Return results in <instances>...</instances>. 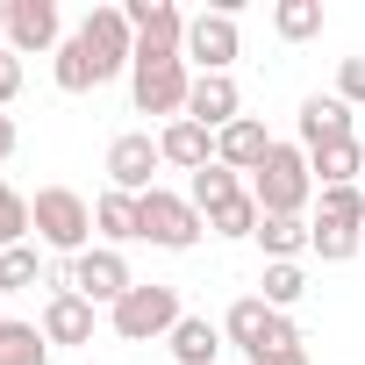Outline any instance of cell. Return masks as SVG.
<instances>
[{
	"label": "cell",
	"mask_w": 365,
	"mask_h": 365,
	"mask_svg": "<svg viewBox=\"0 0 365 365\" xmlns=\"http://www.w3.org/2000/svg\"><path fill=\"white\" fill-rule=\"evenodd\" d=\"M93 322H101V308H93L86 294H51L36 329H43L51 344H93Z\"/></svg>",
	"instance_id": "9a60e30c"
},
{
	"label": "cell",
	"mask_w": 365,
	"mask_h": 365,
	"mask_svg": "<svg viewBox=\"0 0 365 365\" xmlns=\"http://www.w3.org/2000/svg\"><path fill=\"white\" fill-rule=\"evenodd\" d=\"M15 93H22V58H15L8 43H0V108H8Z\"/></svg>",
	"instance_id": "d6a6232c"
},
{
	"label": "cell",
	"mask_w": 365,
	"mask_h": 365,
	"mask_svg": "<svg viewBox=\"0 0 365 365\" xmlns=\"http://www.w3.org/2000/svg\"><path fill=\"white\" fill-rule=\"evenodd\" d=\"M29 244V194H15L8 179H0V251Z\"/></svg>",
	"instance_id": "f1b7e54d"
},
{
	"label": "cell",
	"mask_w": 365,
	"mask_h": 365,
	"mask_svg": "<svg viewBox=\"0 0 365 365\" xmlns=\"http://www.w3.org/2000/svg\"><path fill=\"white\" fill-rule=\"evenodd\" d=\"M187 93H194V65H187V58H136V65H129V101H136V115L179 122V115H187Z\"/></svg>",
	"instance_id": "5b68a950"
},
{
	"label": "cell",
	"mask_w": 365,
	"mask_h": 365,
	"mask_svg": "<svg viewBox=\"0 0 365 365\" xmlns=\"http://www.w3.org/2000/svg\"><path fill=\"white\" fill-rule=\"evenodd\" d=\"M0 36H8V0H0Z\"/></svg>",
	"instance_id": "d590c367"
},
{
	"label": "cell",
	"mask_w": 365,
	"mask_h": 365,
	"mask_svg": "<svg viewBox=\"0 0 365 365\" xmlns=\"http://www.w3.org/2000/svg\"><path fill=\"white\" fill-rule=\"evenodd\" d=\"M258 201H251V187L237 194V201H222V208H208V237H258Z\"/></svg>",
	"instance_id": "d4e9b609"
},
{
	"label": "cell",
	"mask_w": 365,
	"mask_h": 365,
	"mask_svg": "<svg viewBox=\"0 0 365 365\" xmlns=\"http://www.w3.org/2000/svg\"><path fill=\"white\" fill-rule=\"evenodd\" d=\"M58 86H65V93H93V86H101V72H93V58L79 51V36L58 43Z\"/></svg>",
	"instance_id": "83f0119b"
},
{
	"label": "cell",
	"mask_w": 365,
	"mask_h": 365,
	"mask_svg": "<svg viewBox=\"0 0 365 365\" xmlns=\"http://www.w3.org/2000/svg\"><path fill=\"white\" fill-rule=\"evenodd\" d=\"M93 237L108 244V251H122V244H143V215H136V194H101L93 201Z\"/></svg>",
	"instance_id": "ac0fdd59"
},
{
	"label": "cell",
	"mask_w": 365,
	"mask_h": 365,
	"mask_svg": "<svg viewBox=\"0 0 365 365\" xmlns=\"http://www.w3.org/2000/svg\"><path fill=\"white\" fill-rule=\"evenodd\" d=\"M51 358V336L36 322H8L0 315V365H43Z\"/></svg>",
	"instance_id": "cb8c5ba5"
},
{
	"label": "cell",
	"mask_w": 365,
	"mask_h": 365,
	"mask_svg": "<svg viewBox=\"0 0 365 365\" xmlns=\"http://www.w3.org/2000/svg\"><path fill=\"white\" fill-rule=\"evenodd\" d=\"M258 244H265V265H301L308 222H301V215H265V222H258Z\"/></svg>",
	"instance_id": "ffe728a7"
},
{
	"label": "cell",
	"mask_w": 365,
	"mask_h": 365,
	"mask_svg": "<svg viewBox=\"0 0 365 365\" xmlns=\"http://www.w3.org/2000/svg\"><path fill=\"white\" fill-rule=\"evenodd\" d=\"M179 287H165V279H136L115 308H108V329L122 336V344H150V336H172L179 329Z\"/></svg>",
	"instance_id": "277c9868"
},
{
	"label": "cell",
	"mask_w": 365,
	"mask_h": 365,
	"mask_svg": "<svg viewBox=\"0 0 365 365\" xmlns=\"http://www.w3.org/2000/svg\"><path fill=\"white\" fill-rule=\"evenodd\" d=\"M279 365H308V351H294V358H279Z\"/></svg>",
	"instance_id": "e575fe53"
},
{
	"label": "cell",
	"mask_w": 365,
	"mask_h": 365,
	"mask_svg": "<svg viewBox=\"0 0 365 365\" xmlns=\"http://www.w3.org/2000/svg\"><path fill=\"white\" fill-rule=\"evenodd\" d=\"M158 150H165V165H179V172H201V165H215V129H201V122H165L158 129Z\"/></svg>",
	"instance_id": "e0dca14e"
},
{
	"label": "cell",
	"mask_w": 365,
	"mask_h": 365,
	"mask_svg": "<svg viewBox=\"0 0 365 365\" xmlns=\"http://www.w3.org/2000/svg\"><path fill=\"white\" fill-rule=\"evenodd\" d=\"M308 165H315V187H358V179H365V143H358V136H351V143H329V150H315Z\"/></svg>",
	"instance_id": "7402d4cb"
},
{
	"label": "cell",
	"mask_w": 365,
	"mask_h": 365,
	"mask_svg": "<svg viewBox=\"0 0 365 365\" xmlns=\"http://www.w3.org/2000/svg\"><path fill=\"white\" fill-rule=\"evenodd\" d=\"M129 287H136V279H129V258H122V251L93 244V251H79V258H72V294H86L93 308H115Z\"/></svg>",
	"instance_id": "8fae6325"
},
{
	"label": "cell",
	"mask_w": 365,
	"mask_h": 365,
	"mask_svg": "<svg viewBox=\"0 0 365 365\" xmlns=\"http://www.w3.org/2000/svg\"><path fill=\"white\" fill-rule=\"evenodd\" d=\"M237 194H244V172H230L222 158H215V165H201V172H194V187H187V201H194L201 215H208V208H222V201H237Z\"/></svg>",
	"instance_id": "603a6c76"
},
{
	"label": "cell",
	"mask_w": 365,
	"mask_h": 365,
	"mask_svg": "<svg viewBox=\"0 0 365 365\" xmlns=\"http://www.w3.org/2000/svg\"><path fill=\"white\" fill-rule=\"evenodd\" d=\"M237 51H244V36H237V8L187 15V65H194V72H230Z\"/></svg>",
	"instance_id": "ba28073f"
},
{
	"label": "cell",
	"mask_w": 365,
	"mask_h": 365,
	"mask_svg": "<svg viewBox=\"0 0 365 365\" xmlns=\"http://www.w3.org/2000/svg\"><path fill=\"white\" fill-rule=\"evenodd\" d=\"M36 279H43V251H36V244L0 251V294H29Z\"/></svg>",
	"instance_id": "4316f807"
},
{
	"label": "cell",
	"mask_w": 365,
	"mask_h": 365,
	"mask_svg": "<svg viewBox=\"0 0 365 365\" xmlns=\"http://www.w3.org/2000/svg\"><path fill=\"white\" fill-rule=\"evenodd\" d=\"M272 29H279L287 43L322 36V0H279V8H272Z\"/></svg>",
	"instance_id": "484cf974"
},
{
	"label": "cell",
	"mask_w": 365,
	"mask_h": 365,
	"mask_svg": "<svg viewBox=\"0 0 365 365\" xmlns=\"http://www.w3.org/2000/svg\"><path fill=\"white\" fill-rule=\"evenodd\" d=\"M165 344H172L179 365H215L230 336H222V322H208V315H179V329H172Z\"/></svg>",
	"instance_id": "d6986e66"
},
{
	"label": "cell",
	"mask_w": 365,
	"mask_h": 365,
	"mask_svg": "<svg viewBox=\"0 0 365 365\" xmlns=\"http://www.w3.org/2000/svg\"><path fill=\"white\" fill-rule=\"evenodd\" d=\"M215 158H222L230 172H258V165L272 158V136H265V122H258V115H237V122L215 136Z\"/></svg>",
	"instance_id": "2e32d148"
},
{
	"label": "cell",
	"mask_w": 365,
	"mask_h": 365,
	"mask_svg": "<svg viewBox=\"0 0 365 365\" xmlns=\"http://www.w3.org/2000/svg\"><path fill=\"white\" fill-rule=\"evenodd\" d=\"M244 115V93H237V79L230 72H194V93H187V122H201V129H230Z\"/></svg>",
	"instance_id": "4fadbf2b"
},
{
	"label": "cell",
	"mask_w": 365,
	"mask_h": 365,
	"mask_svg": "<svg viewBox=\"0 0 365 365\" xmlns=\"http://www.w3.org/2000/svg\"><path fill=\"white\" fill-rule=\"evenodd\" d=\"M336 101L344 108H365V58H344L336 65Z\"/></svg>",
	"instance_id": "1f68e13d"
},
{
	"label": "cell",
	"mask_w": 365,
	"mask_h": 365,
	"mask_svg": "<svg viewBox=\"0 0 365 365\" xmlns=\"http://www.w3.org/2000/svg\"><path fill=\"white\" fill-rule=\"evenodd\" d=\"M72 36H79V51L93 58L101 86H108L115 72H129V65H136V29H129V15H122V8H93Z\"/></svg>",
	"instance_id": "52a82bcc"
},
{
	"label": "cell",
	"mask_w": 365,
	"mask_h": 365,
	"mask_svg": "<svg viewBox=\"0 0 365 365\" xmlns=\"http://www.w3.org/2000/svg\"><path fill=\"white\" fill-rule=\"evenodd\" d=\"M158 165H165L158 136H150V129H129V136L108 143V187H115V194H150V187H158V179H150Z\"/></svg>",
	"instance_id": "30bf717a"
},
{
	"label": "cell",
	"mask_w": 365,
	"mask_h": 365,
	"mask_svg": "<svg viewBox=\"0 0 365 365\" xmlns=\"http://www.w3.org/2000/svg\"><path fill=\"white\" fill-rule=\"evenodd\" d=\"M258 287H265V308H279V315H287V308L308 294V272H301V265H265V279H258Z\"/></svg>",
	"instance_id": "f546056e"
},
{
	"label": "cell",
	"mask_w": 365,
	"mask_h": 365,
	"mask_svg": "<svg viewBox=\"0 0 365 365\" xmlns=\"http://www.w3.org/2000/svg\"><path fill=\"white\" fill-rule=\"evenodd\" d=\"M222 336H230V344H237L251 365H279V358L308 351V344H301V329H294V315L265 308V294H244V301H230V315H222Z\"/></svg>",
	"instance_id": "6da1fadb"
},
{
	"label": "cell",
	"mask_w": 365,
	"mask_h": 365,
	"mask_svg": "<svg viewBox=\"0 0 365 365\" xmlns=\"http://www.w3.org/2000/svg\"><path fill=\"white\" fill-rule=\"evenodd\" d=\"M329 143H351V108L336 93H308L301 101V150H329Z\"/></svg>",
	"instance_id": "5bb4252c"
},
{
	"label": "cell",
	"mask_w": 365,
	"mask_h": 365,
	"mask_svg": "<svg viewBox=\"0 0 365 365\" xmlns=\"http://www.w3.org/2000/svg\"><path fill=\"white\" fill-rule=\"evenodd\" d=\"M15 143H22V136H15V115H0V165L15 158Z\"/></svg>",
	"instance_id": "836d02e7"
},
{
	"label": "cell",
	"mask_w": 365,
	"mask_h": 365,
	"mask_svg": "<svg viewBox=\"0 0 365 365\" xmlns=\"http://www.w3.org/2000/svg\"><path fill=\"white\" fill-rule=\"evenodd\" d=\"M322 215H329V222H358V230H365V187H322Z\"/></svg>",
	"instance_id": "4dcf8cb0"
},
{
	"label": "cell",
	"mask_w": 365,
	"mask_h": 365,
	"mask_svg": "<svg viewBox=\"0 0 365 365\" xmlns=\"http://www.w3.org/2000/svg\"><path fill=\"white\" fill-rule=\"evenodd\" d=\"M251 201H258V215H301L315 201V165L301 143H272V158L251 172Z\"/></svg>",
	"instance_id": "3957f363"
},
{
	"label": "cell",
	"mask_w": 365,
	"mask_h": 365,
	"mask_svg": "<svg viewBox=\"0 0 365 365\" xmlns=\"http://www.w3.org/2000/svg\"><path fill=\"white\" fill-rule=\"evenodd\" d=\"M136 215H143V244H158V251H194L201 230H208V215L187 194H165V187L136 194Z\"/></svg>",
	"instance_id": "8992f818"
},
{
	"label": "cell",
	"mask_w": 365,
	"mask_h": 365,
	"mask_svg": "<svg viewBox=\"0 0 365 365\" xmlns=\"http://www.w3.org/2000/svg\"><path fill=\"white\" fill-rule=\"evenodd\" d=\"M129 29H136V58H187V15L172 0H129Z\"/></svg>",
	"instance_id": "9c48e42d"
},
{
	"label": "cell",
	"mask_w": 365,
	"mask_h": 365,
	"mask_svg": "<svg viewBox=\"0 0 365 365\" xmlns=\"http://www.w3.org/2000/svg\"><path fill=\"white\" fill-rule=\"evenodd\" d=\"M65 43V22H58V0H8V51L29 58V51H58Z\"/></svg>",
	"instance_id": "7c38bea8"
},
{
	"label": "cell",
	"mask_w": 365,
	"mask_h": 365,
	"mask_svg": "<svg viewBox=\"0 0 365 365\" xmlns=\"http://www.w3.org/2000/svg\"><path fill=\"white\" fill-rule=\"evenodd\" d=\"M308 251H315L322 265H344V258L365 251V230H358V222H329V215H315V222H308Z\"/></svg>",
	"instance_id": "44dd1931"
},
{
	"label": "cell",
	"mask_w": 365,
	"mask_h": 365,
	"mask_svg": "<svg viewBox=\"0 0 365 365\" xmlns=\"http://www.w3.org/2000/svg\"><path fill=\"white\" fill-rule=\"evenodd\" d=\"M29 230H36V244L51 258H79V251H93V201L72 194V187H36Z\"/></svg>",
	"instance_id": "7a4b0ae2"
}]
</instances>
